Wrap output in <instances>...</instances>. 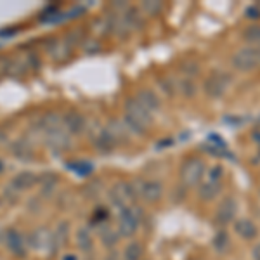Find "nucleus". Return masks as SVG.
Returning <instances> with one entry per match:
<instances>
[{
	"label": "nucleus",
	"mask_w": 260,
	"mask_h": 260,
	"mask_svg": "<svg viewBox=\"0 0 260 260\" xmlns=\"http://www.w3.org/2000/svg\"><path fill=\"white\" fill-rule=\"evenodd\" d=\"M0 201H2V200H0Z\"/></svg>",
	"instance_id": "obj_42"
},
{
	"label": "nucleus",
	"mask_w": 260,
	"mask_h": 260,
	"mask_svg": "<svg viewBox=\"0 0 260 260\" xmlns=\"http://www.w3.org/2000/svg\"><path fill=\"white\" fill-rule=\"evenodd\" d=\"M236 212H238L236 200H234L233 196H225V198L222 200V203L219 205V208H217V212H215L217 224L224 228V225H228V224H231V222H234Z\"/></svg>",
	"instance_id": "obj_12"
},
{
	"label": "nucleus",
	"mask_w": 260,
	"mask_h": 260,
	"mask_svg": "<svg viewBox=\"0 0 260 260\" xmlns=\"http://www.w3.org/2000/svg\"><path fill=\"white\" fill-rule=\"evenodd\" d=\"M123 121L125 128L132 134H137V136H146L148 134V128L153 123V115L142 108L139 103L136 101V98H128L125 101V108H123Z\"/></svg>",
	"instance_id": "obj_1"
},
{
	"label": "nucleus",
	"mask_w": 260,
	"mask_h": 260,
	"mask_svg": "<svg viewBox=\"0 0 260 260\" xmlns=\"http://www.w3.org/2000/svg\"><path fill=\"white\" fill-rule=\"evenodd\" d=\"M205 161L201 160L198 156H189L182 161L180 165V170H179V175H180V184L184 187H194V186H200L201 184V179L205 175Z\"/></svg>",
	"instance_id": "obj_3"
},
{
	"label": "nucleus",
	"mask_w": 260,
	"mask_h": 260,
	"mask_svg": "<svg viewBox=\"0 0 260 260\" xmlns=\"http://www.w3.org/2000/svg\"><path fill=\"white\" fill-rule=\"evenodd\" d=\"M132 186L137 198H141L144 203L154 205L163 198V186L158 180H134Z\"/></svg>",
	"instance_id": "obj_5"
},
{
	"label": "nucleus",
	"mask_w": 260,
	"mask_h": 260,
	"mask_svg": "<svg viewBox=\"0 0 260 260\" xmlns=\"http://www.w3.org/2000/svg\"><path fill=\"white\" fill-rule=\"evenodd\" d=\"M0 200H6L9 205L16 203V201L19 200V191H16L14 187H12L11 184H9V186H7V187H4L2 194H0Z\"/></svg>",
	"instance_id": "obj_31"
},
{
	"label": "nucleus",
	"mask_w": 260,
	"mask_h": 260,
	"mask_svg": "<svg viewBox=\"0 0 260 260\" xmlns=\"http://www.w3.org/2000/svg\"><path fill=\"white\" fill-rule=\"evenodd\" d=\"M192 260H205V258H192Z\"/></svg>",
	"instance_id": "obj_40"
},
{
	"label": "nucleus",
	"mask_w": 260,
	"mask_h": 260,
	"mask_svg": "<svg viewBox=\"0 0 260 260\" xmlns=\"http://www.w3.org/2000/svg\"><path fill=\"white\" fill-rule=\"evenodd\" d=\"M222 177H224V169L220 165H215L212 169H208V180H215V182H222Z\"/></svg>",
	"instance_id": "obj_34"
},
{
	"label": "nucleus",
	"mask_w": 260,
	"mask_h": 260,
	"mask_svg": "<svg viewBox=\"0 0 260 260\" xmlns=\"http://www.w3.org/2000/svg\"><path fill=\"white\" fill-rule=\"evenodd\" d=\"M99 192H101V180L87 182L85 187H83V194H85L87 198H95V196H99Z\"/></svg>",
	"instance_id": "obj_32"
},
{
	"label": "nucleus",
	"mask_w": 260,
	"mask_h": 260,
	"mask_svg": "<svg viewBox=\"0 0 260 260\" xmlns=\"http://www.w3.org/2000/svg\"><path fill=\"white\" fill-rule=\"evenodd\" d=\"M160 87L163 89L165 94L174 95V87H177V85H172V82L169 80V78H167V80H160Z\"/></svg>",
	"instance_id": "obj_35"
},
{
	"label": "nucleus",
	"mask_w": 260,
	"mask_h": 260,
	"mask_svg": "<svg viewBox=\"0 0 260 260\" xmlns=\"http://www.w3.org/2000/svg\"><path fill=\"white\" fill-rule=\"evenodd\" d=\"M2 241L14 257L24 258L28 255V241L18 229H7L6 233H4Z\"/></svg>",
	"instance_id": "obj_10"
},
{
	"label": "nucleus",
	"mask_w": 260,
	"mask_h": 260,
	"mask_svg": "<svg viewBox=\"0 0 260 260\" xmlns=\"http://www.w3.org/2000/svg\"><path fill=\"white\" fill-rule=\"evenodd\" d=\"M90 132V144L94 149H98L99 153H111L113 149L118 146V142H116L115 137L111 136V132L108 130L106 127H94Z\"/></svg>",
	"instance_id": "obj_8"
},
{
	"label": "nucleus",
	"mask_w": 260,
	"mask_h": 260,
	"mask_svg": "<svg viewBox=\"0 0 260 260\" xmlns=\"http://www.w3.org/2000/svg\"><path fill=\"white\" fill-rule=\"evenodd\" d=\"M161 11H163V2H158V0H154V2L146 0V2L141 4V12H144L148 16H158Z\"/></svg>",
	"instance_id": "obj_25"
},
{
	"label": "nucleus",
	"mask_w": 260,
	"mask_h": 260,
	"mask_svg": "<svg viewBox=\"0 0 260 260\" xmlns=\"http://www.w3.org/2000/svg\"><path fill=\"white\" fill-rule=\"evenodd\" d=\"M233 228H234V233L241 238V240H255L258 236V228L253 220L250 219H238L233 222Z\"/></svg>",
	"instance_id": "obj_15"
},
{
	"label": "nucleus",
	"mask_w": 260,
	"mask_h": 260,
	"mask_svg": "<svg viewBox=\"0 0 260 260\" xmlns=\"http://www.w3.org/2000/svg\"><path fill=\"white\" fill-rule=\"evenodd\" d=\"M231 62L238 71H251L260 64V54L257 47H243L234 54Z\"/></svg>",
	"instance_id": "obj_7"
},
{
	"label": "nucleus",
	"mask_w": 260,
	"mask_h": 260,
	"mask_svg": "<svg viewBox=\"0 0 260 260\" xmlns=\"http://www.w3.org/2000/svg\"><path fill=\"white\" fill-rule=\"evenodd\" d=\"M257 50H258V54H260V45H258V47H257Z\"/></svg>",
	"instance_id": "obj_41"
},
{
	"label": "nucleus",
	"mask_w": 260,
	"mask_h": 260,
	"mask_svg": "<svg viewBox=\"0 0 260 260\" xmlns=\"http://www.w3.org/2000/svg\"><path fill=\"white\" fill-rule=\"evenodd\" d=\"M142 257H144V245L139 241H130L121 251L123 260H142Z\"/></svg>",
	"instance_id": "obj_22"
},
{
	"label": "nucleus",
	"mask_w": 260,
	"mask_h": 260,
	"mask_svg": "<svg viewBox=\"0 0 260 260\" xmlns=\"http://www.w3.org/2000/svg\"><path fill=\"white\" fill-rule=\"evenodd\" d=\"M177 89H179L180 94L184 95V98H192V95L196 94V85H194V82H192L191 78H184V80H180Z\"/></svg>",
	"instance_id": "obj_28"
},
{
	"label": "nucleus",
	"mask_w": 260,
	"mask_h": 260,
	"mask_svg": "<svg viewBox=\"0 0 260 260\" xmlns=\"http://www.w3.org/2000/svg\"><path fill=\"white\" fill-rule=\"evenodd\" d=\"M104 260H123V258H121V253H118V251L110 250V251H108V255H106V258H104Z\"/></svg>",
	"instance_id": "obj_37"
},
{
	"label": "nucleus",
	"mask_w": 260,
	"mask_h": 260,
	"mask_svg": "<svg viewBox=\"0 0 260 260\" xmlns=\"http://www.w3.org/2000/svg\"><path fill=\"white\" fill-rule=\"evenodd\" d=\"M142 208L137 205H130V207L120 208L118 210V224H116V231H118L120 238H132L137 233L142 220Z\"/></svg>",
	"instance_id": "obj_2"
},
{
	"label": "nucleus",
	"mask_w": 260,
	"mask_h": 260,
	"mask_svg": "<svg viewBox=\"0 0 260 260\" xmlns=\"http://www.w3.org/2000/svg\"><path fill=\"white\" fill-rule=\"evenodd\" d=\"M61 121H62V128L70 134V136H80V134L87 132L89 128V123H87V118L82 115L80 111H66L61 115Z\"/></svg>",
	"instance_id": "obj_11"
},
{
	"label": "nucleus",
	"mask_w": 260,
	"mask_h": 260,
	"mask_svg": "<svg viewBox=\"0 0 260 260\" xmlns=\"http://www.w3.org/2000/svg\"><path fill=\"white\" fill-rule=\"evenodd\" d=\"M44 142H45V146L52 151V153L61 154V153L70 151V148H71V136L61 127V128L52 130V132L44 134Z\"/></svg>",
	"instance_id": "obj_9"
},
{
	"label": "nucleus",
	"mask_w": 260,
	"mask_h": 260,
	"mask_svg": "<svg viewBox=\"0 0 260 260\" xmlns=\"http://www.w3.org/2000/svg\"><path fill=\"white\" fill-rule=\"evenodd\" d=\"M62 260H77V257H75L73 253H66L64 257H62Z\"/></svg>",
	"instance_id": "obj_39"
},
{
	"label": "nucleus",
	"mask_w": 260,
	"mask_h": 260,
	"mask_svg": "<svg viewBox=\"0 0 260 260\" xmlns=\"http://www.w3.org/2000/svg\"><path fill=\"white\" fill-rule=\"evenodd\" d=\"M75 243H77L78 250L83 251V253H92L94 251V236L90 234V231L87 228H80L75 234Z\"/></svg>",
	"instance_id": "obj_20"
},
{
	"label": "nucleus",
	"mask_w": 260,
	"mask_h": 260,
	"mask_svg": "<svg viewBox=\"0 0 260 260\" xmlns=\"http://www.w3.org/2000/svg\"><path fill=\"white\" fill-rule=\"evenodd\" d=\"M136 101L141 104L142 108H146L151 115H153V113H156L161 108V99L158 98L156 92H154L153 89H148V87L139 89V92L136 94Z\"/></svg>",
	"instance_id": "obj_13"
},
{
	"label": "nucleus",
	"mask_w": 260,
	"mask_h": 260,
	"mask_svg": "<svg viewBox=\"0 0 260 260\" xmlns=\"http://www.w3.org/2000/svg\"><path fill=\"white\" fill-rule=\"evenodd\" d=\"M180 70H182V73H186V75H187V78L196 77V75L200 73V66L196 64L194 61H186V62H182Z\"/></svg>",
	"instance_id": "obj_33"
},
{
	"label": "nucleus",
	"mask_w": 260,
	"mask_h": 260,
	"mask_svg": "<svg viewBox=\"0 0 260 260\" xmlns=\"http://www.w3.org/2000/svg\"><path fill=\"white\" fill-rule=\"evenodd\" d=\"M70 238V225L68 222H61V224L56 225V231L52 233V248L59 250L61 246H64L68 243Z\"/></svg>",
	"instance_id": "obj_21"
},
{
	"label": "nucleus",
	"mask_w": 260,
	"mask_h": 260,
	"mask_svg": "<svg viewBox=\"0 0 260 260\" xmlns=\"http://www.w3.org/2000/svg\"><path fill=\"white\" fill-rule=\"evenodd\" d=\"M121 19H123V23L127 24L130 31H139L144 28V16H142L139 7L128 6V9L121 14Z\"/></svg>",
	"instance_id": "obj_17"
},
{
	"label": "nucleus",
	"mask_w": 260,
	"mask_h": 260,
	"mask_svg": "<svg viewBox=\"0 0 260 260\" xmlns=\"http://www.w3.org/2000/svg\"><path fill=\"white\" fill-rule=\"evenodd\" d=\"M222 191V182H215V180H205V182L200 184V189H198V196L201 201L208 203V201L215 200L217 196L220 194Z\"/></svg>",
	"instance_id": "obj_19"
},
{
	"label": "nucleus",
	"mask_w": 260,
	"mask_h": 260,
	"mask_svg": "<svg viewBox=\"0 0 260 260\" xmlns=\"http://www.w3.org/2000/svg\"><path fill=\"white\" fill-rule=\"evenodd\" d=\"M120 241V234L116 229H111V228H106L99 233V243L108 250H113L116 246V243Z\"/></svg>",
	"instance_id": "obj_23"
},
{
	"label": "nucleus",
	"mask_w": 260,
	"mask_h": 260,
	"mask_svg": "<svg viewBox=\"0 0 260 260\" xmlns=\"http://www.w3.org/2000/svg\"><path fill=\"white\" fill-rule=\"evenodd\" d=\"M9 184H11L12 187H14L16 191L23 192V191H26V189H31L33 186H37V184H39V177H37L33 172L24 170V172H19V174H16Z\"/></svg>",
	"instance_id": "obj_16"
},
{
	"label": "nucleus",
	"mask_w": 260,
	"mask_h": 260,
	"mask_svg": "<svg viewBox=\"0 0 260 260\" xmlns=\"http://www.w3.org/2000/svg\"><path fill=\"white\" fill-rule=\"evenodd\" d=\"M9 151H11L12 156L19 158V160H24V161H26V160H33V154H35L31 142H28L26 139H16V141H11Z\"/></svg>",
	"instance_id": "obj_18"
},
{
	"label": "nucleus",
	"mask_w": 260,
	"mask_h": 260,
	"mask_svg": "<svg viewBox=\"0 0 260 260\" xmlns=\"http://www.w3.org/2000/svg\"><path fill=\"white\" fill-rule=\"evenodd\" d=\"M12 68H14V61L9 56H0V78L12 75Z\"/></svg>",
	"instance_id": "obj_30"
},
{
	"label": "nucleus",
	"mask_w": 260,
	"mask_h": 260,
	"mask_svg": "<svg viewBox=\"0 0 260 260\" xmlns=\"http://www.w3.org/2000/svg\"><path fill=\"white\" fill-rule=\"evenodd\" d=\"M243 39L248 42V44L260 45V26L258 24H253V26L245 28V31H243Z\"/></svg>",
	"instance_id": "obj_27"
},
{
	"label": "nucleus",
	"mask_w": 260,
	"mask_h": 260,
	"mask_svg": "<svg viewBox=\"0 0 260 260\" xmlns=\"http://www.w3.org/2000/svg\"><path fill=\"white\" fill-rule=\"evenodd\" d=\"M213 248L219 251V253H228V250L231 248V240L225 231H219L215 234V238H213Z\"/></svg>",
	"instance_id": "obj_24"
},
{
	"label": "nucleus",
	"mask_w": 260,
	"mask_h": 260,
	"mask_svg": "<svg viewBox=\"0 0 260 260\" xmlns=\"http://www.w3.org/2000/svg\"><path fill=\"white\" fill-rule=\"evenodd\" d=\"M231 82H233V77L228 73H222V71H213L210 77L205 80V92H207L210 98L219 99L228 92Z\"/></svg>",
	"instance_id": "obj_6"
},
{
	"label": "nucleus",
	"mask_w": 260,
	"mask_h": 260,
	"mask_svg": "<svg viewBox=\"0 0 260 260\" xmlns=\"http://www.w3.org/2000/svg\"><path fill=\"white\" fill-rule=\"evenodd\" d=\"M246 18H251V19H258L260 18V9L258 7H248L246 9Z\"/></svg>",
	"instance_id": "obj_36"
},
{
	"label": "nucleus",
	"mask_w": 260,
	"mask_h": 260,
	"mask_svg": "<svg viewBox=\"0 0 260 260\" xmlns=\"http://www.w3.org/2000/svg\"><path fill=\"white\" fill-rule=\"evenodd\" d=\"M26 241H28V245H30L31 248H35V250H42V248L54 250L52 248V234H50L45 228L35 229L30 236L26 238Z\"/></svg>",
	"instance_id": "obj_14"
},
{
	"label": "nucleus",
	"mask_w": 260,
	"mask_h": 260,
	"mask_svg": "<svg viewBox=\"0 0 260 260\" xmlns=\"http://www.w3.org/2000/svg\"><path fill=\"white\" fill-rule=\"evenodd\" d=\"M82 49L85 54H89V56H94V54H98L103 50V45H101V40L98 39H85L82 44Z\"/></svg>",
	"instance_id": "obj_29"
},
{
	"label": "nucleus",
	"mask_w": 260,
	"mask_h": 260,
	"mask_svg": "<svg viewBox=\"0 0 260 260\" xmlns=\"http://www.w3.org/2000/svg\"><path fill=\"white\" fill-rule=\"evenodd\" d=\"M108 200H110V203L116 210H120V208L136 205L137 194H136V189H134L132 182H128V180H118V182L113 184Z\"/></svg>",
	"instance_id": "obj_4"
},
{
	"label": "nucleus",
	"mask_w": 260,
	"mask_h": 260,
	"mask_svg": "<svg viewBox=\"0 0 260 260\" xmlns=\"http://www.w3.org/2000/svg\"><path fill=\"white\" fill-rule=\"evenodd\" d=\"M251 257H253V260H260V243L253 246V250H251Z\"/></svg>",
	"instance_id": "obj_38"
},
{
	"label": "nucleus",
	"mask_w": 260,
	"mask_h": 260,
	"mask_svg": "<svg viewBox=\"0 0 260 260\" xmlns=\"http://www.w3.org/2000/svg\"><path fill=\"white\" fill-rule=\"evenodd\" d=\"M83 40H85V37H83V30L82 28H75V30H71L68 35H66V42L64 45H68V47H75V45H82Z\"/></svg>",
	"instance_id": "obj_26"
}]
</instances>
